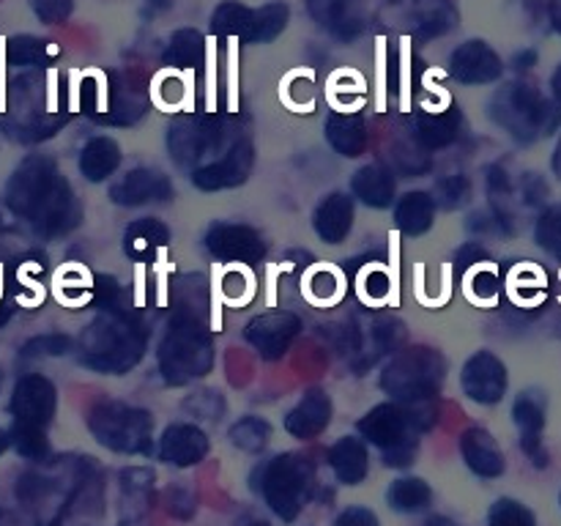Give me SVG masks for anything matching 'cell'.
<instances>
[{
    "mask_svg": "<svg viewBox=\"0 0 561 526\" xmlns=\"http://www.w3.org/2000/svg\"><path fill=\"white\" fill-rule=\"evenodd\" d=\"M5 203L44 236L66 233L80 219L75 192L47 157H27L14 170L5 186Z\"/></svg>",
    "mask_w": 561,
    "mask_h": 526,
    "instance_id": "1",
    "label": "cell"
},
{
    "mask_svg": "<svg viewBox=\"0 0 561 526\" xmlns=\"http://www.w3.org/2000/svg\"><path fill=\"white\" fill-rule=\"evenodd\" d=\"M91 458L44 460L42 469L25 471L16 482V499L33 515V526H60L71 504L93 480Z\"/></svg>",
    "mask_w": 561,
    "mask_h": 526,
    "instance_id": "2",
    "label": "cell"
},
{
    "mask_svg": "<svg viewBox=\"0 0 561 526\" xmlns=\"http://www.w3.org/2000/svg\"><path fill=\"white\" fill-rule=\"evenodd\" d=\"M146 351V334L118 307H107L80 338L82 365L96 373L131 370Z\"/></svg>",
    "mask_w": 561,
    "mask_h": 526,
    "instance_id": "3",
    "label": "cell"
},
{
    "mask_svg": "<svg viewBox=\"0 0 561 526\" xmlns=\"http://www.w3.org/2000/svg\"><path fill=\"white\" fill-rule=\"evenodd\" d=\"M491 115L515 140L531 142L551 135L561 124V107L542 96L529 82H510L499 88L491 102Z\"/></svg>",
    "mask_w": 561,
    "mask_h": 526,
    "instance_id": "4",
    "label": "cell"
},
{
    "mask_svg": "<svg viewBox=\"0 0 561 526\" xmlns=\"http://www.w3.org/2000/svg\"><path fill=\"white\" fill-rule=\"evenodd\" d=\"M214 365L211 334L195 318L179 316L170 321L159 343V370L170 387H181L206 376Z\"/></svg>",
    "mask_w": 561,
    "mask_h": 526,
    "instance_id": "5",
    "label": "cell"
},
{
    "mask_svg": "<svg viewBox=\"0 0 561 526\" xmlns=\"http://www.w3.org/2000/svg\"><path fill=\"white\" fill-rule=\"evenodd\" d=\"M316 488L312 464L299 453L274 455L261 469V493L268 510L283 521H296Z\"/></svg>",
    "mask_w": 561,
    "mask_h": 526,
    "instance_id": "6",
    "label": "cell"
},
{
    "mask_svg": "<svg viewBox=\"0 0 561 526\" xmlns=\"http://www.w3.org/2000/svg\"><path fill=\"white\" fill-rule=\"evenodd\" d=\"M447 362L438 351L416 345L392 356L381 373V387L405 405L427 403L442 389Z\"/></svg>",
    "mask_w": 561,
    "mask_h": 526,
    "instance_id": "7",
    "label": "cell"
},
{
    "mask_svg": "<svg viewBox=\"0 0 561 526\" xmlns=\"http://www.w3.org/2000/svg\"><path fill=\"white\" fill-rule=\"evenodd\" d=\"M88 427H91L93 438L113 453H151L153 420L148 411L135 409V405L115 403V400L93 405L91 414H88Z\"/></svg>",
    "mask_w": 561,
    "mask_h": 526,
    "instance_id": "8",
    "label": "cell"
},
{
    "mask_svg": "<svg viewBox=\"0 0 561 526\" xmlns=\"http://www.w3.org/2000/svg\"><path fill=\"white\" fill-rule=\"evenodd\" d=\"M389 22L409 31L414 38H438L458 25L455 0H387Z\"/></svg>",
    "mask_w": 561,
    "mask_h": 526,
    "instance_id": "9",
    "label": "cell"
},
{
    "mask_svg": "<svg viewBox=\"0 0 561 526\" xmlns=\"http://www.w3.org/2000/svg\"><path fill=\"white\" fill-rule=\"evenodd\" d=\"M55 405H58V392L49 378L25 376L16 381L14 395H11L14 425L47 427L55 416Z\"/></svg>",
    "mask_w": 561,
    "mask_h": 526,
    "instance_id": "10",
    "label": "cell"
},
{
    "mask_svg": "<svg viewBox=\"0 0 561 526\" xmlns=\"http://www.w3.org/2000/svg\"><path fill=\"white\" fill-rule=\"evenodd\" d=\"M252 162H255V153H252V146L247 140L230 142L228 151L211 164H203L192 173V184L197 190L217 192V190H230V186L244 184L247 175H250Z\"/></svg>",
    "mask_w": 561,
    "mask_h": 526,
    "instance_id": "11",
    "label": "cell"
},
{
    "mask_svg": "<svg viewBox=\"0 0 561 526\" xmlns=\"http://www.w3.org/2000/svg\"><path fill=\"white\" fill-rule=\"evenodd\" d=\"M206 247L214 258L230 263H257L266 255V244H263L261 233L250 225H211L206 236Z\"/></svg>",
    "mask_w": 561,
    "mask_h": 526,
    "instance_id": "12",
    "label": "cell"
},
{
    "mask_svg": "<svg viewBox=\"0 0 561 526\" xmlns=\"http://www.w3.org/2000/svg\"><path fill=\"white\" fill-rule=\"evenodd\" d=\"M463 392L477 403L493 405L504 398L507 392V367L491 351H477L469 362L463 365Z\"/></svg>",
    "mask_w": 561,
    "mask_h": 526,
    "instance_id": "13",
    "label": "cell"
},
{
    "mask_svg": "<svg viewBox=\"0 0 561 526\" xmlns=\"http://www.w3.org/2000/svg\"><path fill=\"white\" fill-rule=\"evenodd\" d=\"M449 71L463 85H488V82H496L502 77L504 64L491 44L471 38L449 55Z\"/></svg>",
    "mask_w": 561,
    "mask_h": 526,
    "instance_id": "14",
    "label": "cell"
},
{
    "mask_svg": "<svg viewBox=\"0 0 561 526\" xmlns=\"http://www.w3.org/2000/svg\"><path fill=\"white\" fill-rule=\"evenodd\" d=\"M301 323L294 312H263L247 323V340L263 359H279L299 334Z\"/></svg>",
    "mask_w": 561,
    "mask_h": 526,
    "instance_id": "15",
    "label": "cell"
},
{
    "mask_svg": "<svg viewBox=\"0 0 561 526\" xmlns=\"http://www.w3.org/2000/svg\"><path fill=\"white\" fill-rule=\"evenodd\" d=\"M168 148L179 164H192L206 157L214 148H222V129L211 121L186 118L181 124L170 126Z\"/></svg>",
    "mask_w": 561,
    "mask_h": 526,
    "instance_id": "16",
    "label": "cell"
},
{
    "mask_svg": "<svg viewBox=\"0 0 561 526\" xmlns=\"http://www.w3.org/2000/svg\"><path fill=\"white\" fill-rule=\"evenodd\" d=\"M170 195H173V184H170L168 175L151 168L131 170L110 190V197L118 206H142V203L168 201Z\"/></svg>",
    "mask_w": 561,
    "mask_h": 526,
    "instance_id": "17",
    "label": "cell"
},
{
    "mask_svg": "<svg viewBox=\"0 0 561 526\" xmlns=\"http://www.w3.org/2000/svg\"><path fill=\"white\" fill-rule=\"evenodd\" d=\"M208 455V436L197 425L190 422H179V425H170L164 431L162 442H159V458L170 466H186L201 464Z\"/></svg>",
    "mask_w": 561,
    "mask_h": 526,
    "instance_id": "18",
    "label": "cell"
},
{
    "mask_svg": "<svg viewBox=\"0 0 561 526\" xmlns=\"http://www.w3.org/2000/svg\"><path fill=\"white\" fill-rule=\"evenodd\" d=\"M307 11L323 31H329L340 42H351L365 27L359 0H307Z\"/></svg>",
    "mask_w": 561,
    "mask_h": 526,
    "instance_id": "19",
    "label": "cell"
},
{
    "mask_svg": "<svg viewBox=\"0 0 561 526\" xmlns=\"http://www.w3.org/2000/svg\"><path fill=\"white\" fill-rule=\"evenodd\" d=\"M515 425L520 433V447L537 466H548V453L542 449V427H546V405L535 392H524L515 400Z\"/></svg>",
    "mask_w": 561,
    "mask_h": 526,
    "instance_id": "20",
    "label": "cell"
},
{
    "mask_svg": "<svg viewBox=\"0 0 561 526\" xmlns=\"http://www.w3.org/2000/svg\"><path fill=\"white\" fill-rule=\"evenodd\" d=\"M329 422H332V400H329V395L323 389H310L296 403V409L285 416V431L290 436L307 442V438L321 436L329 427Z\"/></svg>",
    "mask_w": 561,
    "mask_h": 526,
    "instance_id": "21",
    "label": "cell"
},
{
    "mask_svg": "<svg viewBox=\"0 0 561 526\" xmlns=\"http://www.w3.org/2000/svg\"><path fill=\"white\" fill-rule=\"evenodd\" d=\"M460 453H463L466 466L477 477H485V480H496L507 469L496 438L488 431H482V427H471V431L463 433V438H460Z\"/></svg>",
    "mask_w": 561,
    "mask_h": 526,
    "instance_id": "22",
    "label": "cell"
},
{
    "mask_svg": "<svg viewBox=\"0 0 561 526\" xmlns=\"http://www.w3.org/2000/svg\"><path fill=\"white\" fill-rule=\"evenodd\" d=\"M312 225H316V233L327 244H340L351 233V228H354V201L348 195H343V192H334V195L323 197L318 203Z\"/></svg>",
    "mask_w": 561,
    "mask_h": 526,
    "instance_id": "23",
    "label": "cell"
},
{
    "mask_svg": "<svg viewBox=\"0 0 561 526\" xmlns=\"http://www.w3.org/2000/svg\"><path fill=\"white\" fill-rule=\"evenodd\" d=\"M329 466L343 485H359L370 471V455L362 438L343 436L329 449Z\"/></svg>",
    "mask_w": 561,
    "mask_h": 526,
    "instance_id": "24",
    "label": "cell"
},
{
    "mask_svg": "<svg viewBox=\"0 0 561 526\" xmlns=\"http://www.w3.org/2000/svg\"><path fill=\"white\" fill-rule=\"evenodd\" d=\"M460 110L447 107L442 113H422L416 118V142L427 151H438V148L453 146L460 137Z\"/></svg>",
    "mask_w": 561,
    "mask_h": 526,
    "instance_id": "25",
    "label": "cell"
},
{
    "mask_svg": "<svg viewBox=\"0 0 561 526\" xmlns=\"http://www.w3.org/2000/svg\"><path fill=\"white\" fill-rule=\"evenodd\" d=\"M327 137H329V142H332L334 151L343 153V157H348V159L362 157L367 148V142H370L365 121H362L359 115H348V113L329 115Z\"/></svg>",
    "mask_w": 561,
    "mask_h": 526,
    "instance_id": "26",
    "label": "cell"
},
{
    "mask_svg": "<svg viewBox=\"0 0 561 526\" xmlns=\"http://www.w3.org/2000/svg\"><path fill=\"white\" fill-rule=\"evenodd\" d=\"M170 239L168 225L159 222L153 217H142L135 219V222L126 228L124 233V252L135 261H148L151 255H157Z\"/></svg>",
    "mask_w": 561,
    "mask_h": 526,
    "instance_id": "27",
    "label": "cell"
},
{
    "mask_svg": "<svg viewBox=\"0 0 561 526\" xmlns=\"http://www.w3.org/2000/svg\"><path fill=\"white\" fill-rule=\"evenodd\" d=\"M351 190L370 208H387L394 201V179L381 164H367V168L356 170Z\"/></svg>",
    "mask_w": 561,
    "mask_h": 526,
    "instance_id": "28",
    "label": "cell"
},
{
    "mask_svg": "<svg viewBox=\"0 0 561 526\" xmlns=\"http://www.w3.org/2000/svg\"><path fill=\"white\" fill-rule=\"evenodd\" d=\"M433 217H436V197L427 192H409L394 206L398 228L409 236L427 233L433 228Z\"/></svg>",
    "mask_w": 561,
    "mask_h": 526,
    "instance_id": "29",
    "label": "cell"
},
{
    "mask_svg": "<svg viewBox=\"0 0 561 526\" xmlns=\"http://www.w3.org/2000/svg\"><path fill=\"white\" fill-rule=\"evenodd\" d=\"M121 148L113 137H93L80 151V173L88 181H104L118 170Z\"/></svg>",
    "mask_w": 561,
    "mask_h": 526,
    "instance_id": "30",
    "label": "cell"
},
{
    "mask_svg": "<svg viewBox=\"0 0 561 526\" xmlns=\"http://www.w3.org/2000/svg\"><path fill=\"white\" fill-rule=\"evenodd\" d=\"M387 499L389 507L398 510V513H422L425 507H431L433 488L420 477H400L392 482Z\"/></svg>",
    "mask_w": 561,
    "mask_h": 526,
    "instance_id": "31",
    "label": "cell"
},
{
    "mask_svg": "<svg viewBox=\"0 0 561 526\" xmlns=\"http://www.w3.org/2000/svg\"><path fill=\"white\" fill-rule=\"evenodd\" d=\"M203 53H206V42H203L201 33L192 31V27H181L170 36L162 60L164 66H175V69H192V66L201 64Z\"/></svg>",
    "mask_w": 561,
    "mask_h": 526,
    "instance_id": "32",
    "label": "cell"
},
{
    "mask_svg": "<svg viewBox=\"0 0 561 526\" xmlns=\"http://www.w3.org/2000/svg\"><path fill=\"white\" fill-rule=\"evenodd\" d=\"M290 20V9L288 3H266L261 9H255L252 14V25H250V36L247 42L250 44H268L279 36V33L288 27Z\"/></svg>",
    "mask_w": 561,
    "mask_h": 526,
    "instance_id": "33",
    "label": "cell"
},
{
    "mask_svg": "<svg viewBox=\"0 0 561 526\" xmlns=\"http://www.w3.org/2000/svg\"><path fill=\"white\" fill-rule=\"evenodd\" d=\"M58 55L53 42L36 36H14L5 44V58L11 66H47Z\"/></svg>",
    "mask_w": 561,
    "mask_h": 526,
    "instance_id": "34",
    "label": "cell"
},
{
    "mask_svg": "<svg viewBox=\"0 0 561 526\" xmlns=\"http://www.w3.org/2000/svg\"><path fill=\"white\" fill-rule=\"evenodd\" d=\"M252 14H255V9H247L244 3L228 0V3H222L214 9L211 31L217 33V36H236V38H244L247 42V36H250Z\"/></svg>",
    "mask_w": 561,
    "mask_h": 526,
    "instance_id": "35",
    "label": "cell"
},
{
    "mask_svg": "<svg viewBox=\"0 0 561 526\" xmlns=\"http://www.w3.org/2000/svg\"><path fill=\"white\" fill-rule=\"evenodd\" d=\"M268 438H272V427L261 416H244V420L230 427V442H233V447L244 449V453H261Z\"/></svg>",
    "mask_w": 561,
    "mask_h": 526,
    "instance_id": "36",
    "label": "cell"
},
{
    "mask_svg": "<svg viewBox=\"0 0 561 526\" xmlns=\"http://www.w3.org/2000/svg\"><path fill=\"white\" fill-rule=\"evenodd\" d=\"M11 444H14V449L22 455V458L33 460V464H44V460H49V442L44 427L14 425V431H11Z\"/></svg>",
    "mask_w": 561,
    "mask_h": 526,
    "instance_id": "37",
    "label": "cell"
},
{
    "mask_svg": "<svg viewBox=\"0 0 561 526\" xmlns=\"http://www.w3.org/2000/svg\"><path fill=\"white\" fill-rule=\"evenodd\" d=\"M488 526H537L535 513L515 499H499L488 513Z\"/></svg>",
    "mask_w": 561,
    "mask_h": 526,
    "instance_id": "38",
    "label": "cell"
},
{
    "mask_svg": "<svg viewBox=\"0 0 561 526\" xmlns=\"http://www.w3.org/2000/svg\"><path fill=\"white\" fill-rule=\"evenodd\" d=\"M184 411H190L192 416H201V420H219L225 411V400L217 389H201L184 400Z\"/></svg>",
    "mask_w": 561,
    "mask_h": 526,
    "instance_id": "39",
    "label": "cell"
},
{
    "mask_svg": "<svg viewBox=\"0 0 561 526\" xmlns=\"http://www.w3.org/2000/svg\"><path fill=\"white\" fill-rule=\"evenodd\" d=\"M537 241H540L542 250L561 258V206L548 208V211L537 219Z\"/></svg>",
    "mask_w": 561,
    "mask_h": 526,
    "instance_id": "40",
    "label": "cell"
},
{
    "mask_svg": "<svg viewBox=\"0 0 561 526\" xmlns=\"http://www.w3.org/2000/svg\"><path fill=\"white\" fill-rule=\"evenodd\" d=\"M71 340L66 334H42L22 345V356L25 359H42V356H64L69 354Z\"/></svg>",
    "mask_w": 561,
    "mask_h": 526,
    "instance_id": "41",
    "label": "cell"
},
{
    "mask_svg": "<svg viewBox=\"0 0 561 526\" xmlns=\"http://www.w3.org/2000/svg\"><path fill=\"white\" fill-rule=\"evenodd\" d=\"M471 184L463 173L447 175L436 184V203H442L444 208H458L463 206L466 197H469Z\"/></svg>",
    "mask_w": 561,
    "mask_h": 526,
    "instance_id": "42",
    "label": "cell"
},
{
    "mask_svg": "<svg viewBox=\"0 0 561 526\" xmlns=\"http://www.w3.org/2000/svg\"><path fill=\"white\" fill-rule=\"evenodd\" d=\"M31 9L44 25H64L75 11V0H31Z\"/></svg>",
    "mask_w": 561,
    "mask_h": 526,
    "instance_id": "43",
    "label": "cell"
},
{
    "mask_svg": "<svg viewBox=\"0 0 561 526\" xmlns=\"http://www.w3.org/2000/svg\"><path fill=\"white\" fill-rule=\"evenodd\" d=\"M427 148H411V146H400L398 153H394V164L398 170L409 175H422L431 170V157H427Z\"/></svg>",
    "mask_w": 561,
    "mask_h": 526,
    "instance_id": "44",
    "label": "cell"
},
{
    "mask_svg": "<svg viewBox=\"0 0 561 526\" xmlns=\"http://www.w3.org/2000/svg\"><path fill=\"white\" fill-rule=\"evenodd\" d=\"M334 526H381V521H378V515L373 513L370 507H359V504H354V507L343 510V513L337 515Z\"/></svg>",
    "mask_w": 561,
    "mask_h": 526,
    "instance_id": "45",
    "label": "cell"
},
{
    "mask_svg": "<svg viewBox=\"0 0 561 526\" xmlns=\"http://www.w3.org/2000/svg\"><path fill=\"white\" fill-rule=\"evenodd\" d=\"M170 513H175L179 518H190L195 513V499L184 491H170Z\"/></svg>",
    "mask_w": 561,
    "mask_h": 526,
    "instance_id": "46",
    "label": "cell"
},
{
    "mask_svg": "<svg viewBox=\"0 0 561 526\" xmlns=\"http://www.w3.org/2000/svg\"><path fill=\"white\" fill-rule=\"evenodd\" d=\"M365 283H367V294H370L373 299H383V296L389 294V277L383 272H370Z\"/></svg>",
    "mask_w": 561,
    "mask_h": 526,
    "instance_id": "47",
    "label": "cell"
},
{
    "mask_svg": "<svg viewBox=\"0 0 561 526\" xmlns=\"http://www.w3.org/2000/svg\"><path fill=\"white\" fill-rule=\"evenodd\" d=\"M482 258H485V250H482V247L477 244V241H471V244L460 247V252H458V263H460V266H471V263H480Z\"/></svg>",
    "mask_w": 561,
    "mask_h": 526,
    "instance_id": "48",
    "label": "cell"
},
{
    "mask_svg": "<svg viewBox=\"0 0 561 526\" xmlns=\"http://www.w3.org/2000/svg\"><path fill=\"white\" fill-rule=\"evenodd\" d=\"M537 64V53L535 49H526V53H518L515 55V66L518 69H531V66Z\"/></svg>",
    "mask_w": 561,
    "mask_h": 526,
    "instance_id": "49",
    "label": "cell"
},
{
    "mask_svg": "<svg viewBox=\"0 0 561 526\" xmlns=\"http://www.w3.org/2000/svg\"><path fill=\"white\" fill-rule=\"evenodd\" d=\"M551 91H553V99H557V104L561 107V64L557 66V71H553L551 77Z\"/></svg>",
    "mask_w": 561,
    "mask_h": 526,
    "instance_id": "50",
    "label": "cell"
},
{
    "mask_svg": "<svg viewBox=\"0 0 561 526\" xmlns=\"http://www.w3.org/2000/svg\"><path fill=\"white\" fill-rule=\"evenodd\" d=\"M0 526H20V521H16V515L11 510L0 507Z\"/></svg>",
    "mask_w": 561,
    "mask_h": 526,
    "instance_id": "51",
    "label": "cell"
},
{
    "mask_svg": "<svg viewBox=\"0 0 561 526\" xmlns=\"http://www.w3.org/2000/svg\"><path fill=\"white\" fill-rule=\"evenodd\" d=\"M551 20L553 27L561 33V0H551Z\"/></svg>",
    "mask_w": 561,
    "mask_h": 526,
    "instance_id": "52",
    "label": "cell"
},
{
    "mask_svg": "<svg viewBox=\"0 0 561 526\" xmlns=\"http://www.w3.org/2000/svg\"><path fill=\"white\" fill-rule=\"evenodd\" d=\"M170 5H173V0H148V9H146V11H151V14H157V11L170 9Z\"/></svg>",
    "mask_w": 561,
    "mask_h": 526,
    "instance_id": "53",
    "label": "cell"
},
{
    "mask_svg": "<svg viewBox=\"0 0 561 526\" xmlns=\"http://www.w3.org/2000/svg\"><path fill=\"white\" fill-rule=\"evenodd\" d=\"M9 444H11V433L0 431V455H3L5 449H9Z\"/></svg>",
    "mask_w": 561,
    "mask_h": 526,
    "instance_id": "54",
    "label": "cell"
},
{
    "mask_svg": "<svg viewBox=\"0 0 561 526\" xmlns=\"http://www.w3.org/2000/svg\"><path fill=\"white\" fill-rule=\"evenodd\" d=\"M553 170H557V175L561 179V142H559L557 153H553Z\"/></svg>",
    "mask_w": 561,
    "mask_h": 526,
    "instance_id": "55",
    "label": "cell"
},
{
    "mask_svg": "<svg viewBox=\"0 0 561 526\" xmlns=\"http://www.w3.org/2000/svg\"><path fill=\"white\" fill-rule=\"evenodd\" d=\"M9 316H11V307L9 305H0V327H3V323L9 321Z\"/></svg>",
    "mask_w": 561,
    "mask_h": 526,
    "instance_id": "56",
    "label": "cell"
},
{
    "mask_svg": "<svg viewBox=\"0 0 561 526\" xmlns=\"http://www.w3.org/2000/svg\"><path fill=\"white\" fill-rule=\"evenodd\" d=\"M250 526H268L266 521H255V524H250Z\"/></svg>",
    "mask_w": 561,
    "mask_h": 526,
    "instance_id": "57",
    "label": "cell"
},
{
    "mask_svg": "<svg viewBox=\"0 0 561 526\" xmlns=\"http://www.w3.org/2000/svg\"><path fill=\"white\" fill-rule=\"evenodd\" d=\"M0 384H3V370H0Z\"/></svg>",
    "mask_w": 561,
    "mask_h": 526,
    "instance_id": "58",
    "label": "cell"
}]
</instances>
